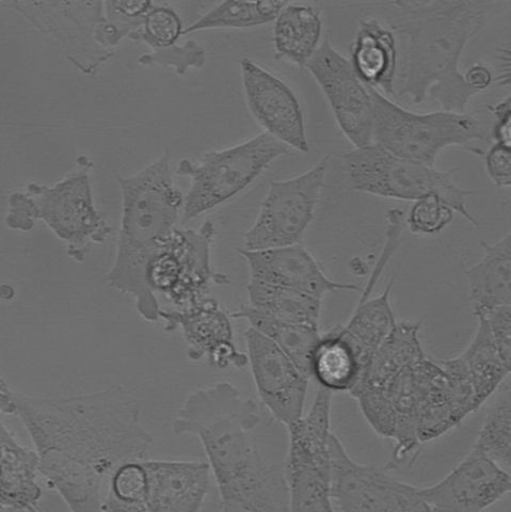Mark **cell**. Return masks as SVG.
<instances>
[{
    "label": "cell",
    "mask_w": 511,
    "mask_h": 512,
    "mask_svg": "<svg viewBox=\"0 0 511 512\" xmlns=\"http://www.w3.org/2000/svg\"><path fill=\"white\" fill-rule=\"evenodd\" d=\"M0 414L24 424L40 475L71 512H103L105 479L122 463L145 457L153 443L138 399L123 387L37 397L14 391L0 376Z\"/></svg>",
    "instance_id": "1"
},
{
    "label": "cell",
    "mask_w": 511,
    "mask_h": 512,
    "mask_svg": "<svg viewBox=\"0 0 511 512\" xmlns=\"http://www.w3.org/2000/svg\"><path fill=\"white\" fill-rule=\"evenodd\" d=\"M259 406L230 382L191 393L173 423L175 435L203 444L221 499V512H289L284 469L254 440Z\"/></svg>",
    "instance_id": "2"
},
{
    "label": "cell",
    "mask_w": 511,
    "mask_h": 512,
    "mask_svg": "<svg viewBox=\"0 0 511 512\" xmlns=\"http://www.w3.org/2000/svg\"><path fill=\"white\" fill-rule=\"evenodd\" d=\"M497 6L487 0H398L381 4L385 22L401 39L402 68L395 96L467 114L475 92L460 71L463 51Z\"/></svg>",
    "instance_id": "3"
},
{
    "label": "cell",
    "mask_w": 511,
    "mask_h": 512,
    "mask_svg": "<svg viewBox=\"0 0 511 512\" xmlns=\"http://www.w3.org/2000/svg\"><path fill=\"white\" fill-rule=\"evenodd\" d=\"M122 216L116 259L106 280L135 301L138 314L149 323L159 319L158 299L147 280L152 256L177 228L184 206L175 186L168 153L136 174L120 176Z\"/></svg>",
    "instance_id": "4"
},
{
    "label": "cell",
    "mask_w": 511,
    "mask_h": 512,
    "mask_svg": "<svg viewBox=\"0 0 511 512\" xmlns=\"http://www.w3.org/2000/svg\"><path fill=\"white\" fill-rule=\"evenodd\" d=\"M93 163L78 156L74 168L54 185L30 183L8 199L6 226L13 231H33L42 221L67 246L72 260L82 263L94 245L113 234L106 217L95 206L91 172Z\"/></svg>",
    "instance_id": "5"
},
{
    "label": "cell",
    "mask_w": 511,
    "mask_h": 512,
    "mask_svg": "<svg viewBox=\"0 0 511 512\" xmlns=\"http://www.w3.org/2000/svg\"><path fill=\"white\" fill-rule=\"evenodd\" d=\"M210 471L200 461H126L109 477L103 512H200Z\"/></svg>",
    "instance_id": "6"
},
{
    "label": "cell",
    "mask_w": 511,
    "mask_h": 512,
    "mask_svg": "<svg viewBox=\"0 0 511 512\" xmlns=\"http://www.w3.org/2000/svg\"><path fill=\"white\" fill-rule=\"evenodd\" d=\"M373 101V143L411 162L435 167L440 153L451 147L485 140L483 122L450 111L418 114L370 88Z\"/></svg>",
    "instance_id": "7"
},
{
    "label": "cell",
    "mask_w": 511,
    "mask_h": 512,
    "mask_svg": "<svg viewBox=\"0 0 511 512\" xmlns=\"http://www.w3.org/2000/svg\"><path fill=\"white\" fill-rule=\"evenodd\" d=\"M283 143L261 133L237 146L204 153L197 162L180 160L177 174L190 186L182 212L187 223L241 194L279 157L290 154Z\"/></svg>",
    "instance_id": "8"
},
{
    "label": "cell",
    "mask_w": 511,
    "mask_h": 512,
    "mask_svg": "<svg viewBox=\"0 0 511 512\" xmlns=\"http://www.w3.org/2000/svg\"><path fill=\"white\" fill-rule=\"evenodd\" d=\"M342 159L351 189L380 198L413 202L436 195L474 227L479 226L468 208V198L472 192L454 181V170L444 172L411 162L376 144L354 149L345 153Z\"/></svg>",
    "instance_id": "9"
},
{
    "label": "cell",
    "mask_w": 511,
    "mask_h": 512,
    "mask_svg": "<svg viewBox=\"0 0 511 512\" xmlns=\"http://www.w3.org/2000/svg\"><path fill=\"white\" fill-rule=\"evenodd\" d=\"M332 393L319 387L310 411L289 428L284 464L289 512H337L331 495Z\"/></svg>",
    "instance_id": "10"
},
{
    "label": "cell",
    "mask_w": 511,
    "mask_h": 512,
    "mask_svg": "<svg viewBox=\"0 0 511 512\" xmlns=\"http://www.w3.org/2000/svg\"><path fill=\"white\" fill-rule=\"evenodd\" d=\"M214 237L212 221L198 230L175 229L148 264L147 280L155 295H163L182 310L209 298L213 284L227 283L228 277L212 268Z\"/></svg>",
    "instance_id": "11"
},
{
    "label": "cell",
    "mask_w": 511,
    "mask_h": 512,
    "mask_svg": "<svg viewBox=\"0 0 511 512\" xmlns=\"http://www.w3.org/2000/svg\"><path fill=\"white\" fill-rule=\"evenodd\" d=\"M331 156L295 178L271 181L253 226L244 235V250L262 251L300 244L321 199Z\"/></svg>",
    "instance_id": "12"
},
{
    "label": "cell",
    "mask_w": 511,
    "mask_h": 512,
    "mask_svg": "<svg viewBox=\"0 0 511 512\" xmlns=\"http://www.w3.org/2000/svg\"><path fill=\"white\" fill-rule=\"evenodd\" d=\"M329 450L331 495L337 512H431L420 488L385 469L355 461L333 434Z\"/></svg>",
    "instance_id": "13"
},
{
    "label": "cell",
    "mask_w": 511,
    "mask_h": 512,
    "mask_svg": "<svg viewBox=\"0 0 511 512\" xmlns=\"http://www.w3.org/2000/svg\"><path fill=\"white\" fill-rule=\"evenodd\" d=\"M42 34L55 39L75 68L93 75L114 53L95 41L104 19L103 2H8Z\"/></svg>",
    "instance_id": "14"
},
{
    "label": "cell",
    "mask_w": 511,
    "mask_h": 512,
    "mask_svg": "<svg viewBox=\"0 0 511 512\" xmlns=\"http://www.w3.org/2000/svg\"><path fill=\"white\" fill-rule=\"evenodd\" d=\"M306 69L322 89L348 141L355 149L372 146L374 118L370 87L361 82L349 59L326 39Z\"/></svg>",
    "instance_id": "15"
},
{
    "label": "cell",
    "mask_w": 511,
    "mask_h": 512,
    "mask_svg": "<svg viewBox=\"0 0 511 512\" xmlns=\"http://www.w3.org/2000/svg\"><path fill=\"white\" fill-rule=\"evenodd\" d=\"M241 71L250 114L264 133L290 150L309 153L305 116L294 90L253 60L242 59Z\"/></svg>",
    "instance_id": "16"
},
{
    "label": "cell",
    "mask_w": 511,
    "mask_h": 512,
    "mask_svg": "<svg viewBox=\"0 0 511 512\" xmlns=\"http://www.w3.org/2000/svg\"><path fill=\"white\" fill-rule=\"evenodd\" d=\"M510 490V473L475 444L438 483L420 488L431 512H484L501 501Z\"/></svg>",
    "instance_id": "17"
},
{
    "label": "cell",
    "mask_w": 511,
    "mask_h": 512,
    "mask_svg": "<svg viewBox=\"0 0 511 512\" xmlns=\"http://www.w3.org/2000/svg\"><path fill=\"white\" fill-rule=\"evenodd\" d=\"M248 362L262 403L286 427L302 418L310 379L259 331L246 332Z\"/></svg>",
    "instance_id": "18"
},
{
    "label": "cell",
    "mask_w": 511,
    "mask_h": 512,
    "mask_svg": "<svg viewBox=\"0 0 511 512\" xmlns=\"http://www.w3.org/2000/svg\"><path fill=\"white\" fill-rule=\"evenodd\" d=\"M159 319L166 331L183 333L191 360H206L218 368L247 365L248 357L234 343L231 320L216 299L206 298L187 309L162 310Z\"/></svg>",
    "instance_id": "19"
},
{
    "label": "cell",
    "mask_w": 511,
    "mask_h": 512,
    "mask_svg": "<svg viewBox=\"0 0 511 512\" xmlns=\"http://www.w3.org/2000/svg\"><path fill=\"white\" fill-rule=\"evenodd\" d=\"M248 263L250 280L276 285L323 300L337 291L359 292L355 284L331 280L301 244L262 250H239Z\"/></svg>",
    "instance_id": "20"
},
{
    "label": "cell",
    "mask_w": 511,
    "mask_h": 512,
    "mask_svg": "<svg viewBox=\"0 0 511 512\" xmlns=\"http://www.w3.org/2000/svg\"><path fill=\"white\" fill-rule=\"evenodd\" d=\"M413 376L417 396L418 439L423 446L441 438L466 418L439 361L426 357L413 366Z\"/></svg>",
    "instance_id": "21"
},
{
    "label": "cell",
    "mask_w": 511,
    "mask_h": 512,
    "mask_svg": "<svg viewBox=\"0 0 511 512\" xmlns=\"http://www.w3.org/2000/svg\"><path fill=\"white\" fill-rule=\"evenodd\" d=\"M349 61L365 86L395 96L399 46L385 22L372 16L360 22Z\"/></svg>",
    "instance_id": "22"
},
{
    "label": "cell",
    "mask_w": 511,
    "mask_h": 512,
    "mask_svg": "<svg viewBox=\"0 0 511 512\" xmlns=\"http://www.w3.org/2000/svg\"><path fill=\"white\" fill-rule=\"evenodd\" d=\"M421 324L396 323L376 350L351 395L385 388L395 377L426 358L420 340Z\"/></svg>",
    "instance_id": "23"
},
{
    "label": "cell",
    "mask_w": 511,
    "mask_h": 512,
    "mask_svg": "<svg viewBox=\"0 0 511 512\" xmlns=\"http://www.w3.org/2000/svg\"><path fill=\"white\" fill-rule=\"evenodd\" d=\"M484 256L467 272L474 314L511 306V236H503L497 243H482Z\"/></svg>",
    "instance_id": "24"
},
{
    "label": "cell",
    "mask_w": 511,
    "mask_h": 512,
    "mask_svg": "<svg viewBox=\"0 0 511 512\" xmlns=\"http://www.w3.org/2000/svg\"><path fill=\"white\" fill-rule=\"evenodd\" d=\"M323 30V15L319 8L310 4L286 3L275 21L276 58L306 68L322 44Z\"/></svg>",
    "instance_id": "25"
},
{
    "label": "cell",
    "mask_w": 511,
    "mask_h": 512,
    "mask_svg": "<svg viewBox=\"0 0 511 512\" xmlns=\"http://www.w3.org/2000/svg\"><path fill=\"white\" fill-rule=\"evenodd\" d=\"M393 283L392 280L386 291L375 298H361L347 324L338 328L353 348L363 372L396 324L390 300Z\"/></svg>",
    "instance_id": "26"
},
{
    "label": "cell",
    "mask_w": 511,
    "mask_h": 512,
    "mask_svg": "<svg viewBox=\"0 0 511 512\" xmlns=\"http://www.w3.org/2000/svg\"><path fill=\"white\" fill-rule=\"evenodd\" d=\"M232 317L246 319L250 328L265 335L294 362L303 375L312 378L313 352L322 336L318 326L281 322L249 306H242Z\"/></svg>",
    "instance_id": "27"
},
{
    "label": "cell",
    "mask_w": 511,
    "mask_h": 512,
    "mask_svg": "<svg viewBox=\"0 0 511 512\" xmlns=\"http://www.w3.org/2000/svg\"><path fill=\"white\" fill-rule=\"evenodd\" d=\"M311 373L319 387L331 393H350L357 386L363 368L338 328L321 336L313 352Z\"/></svg>",
    "instance_id": "28"
},
{
    "label": "cell",
    "mask_w": 511,
    "mask_h": 512,
    "mask_svg": "<svg viewBox=\"0 0 511 512\" xmlns=\"http://www.w3.org/2000/svg\"><path fill=\"white\" fill-rule=\"evenodd\" d=\"M249 307L281 322L318 326L322 301L307 294L250 280Z\"/></svg>",
    "instance_id": "29"
},
{
    "label": "cell",
    "mask_w": 511,
    "mask_h": 512,
    "mask_svg": "<svg viewBox=\"0 0 511 512\" xmlns=\"http://www.w3.org/2000/svg\"><path fill=\"white\" fill-rule=\"evenodd\" d=\"M465 362L481 407L500 388L511 372L499 352L485 319L478 318L473 340L460 355Z\"/></svg>",
    "instance_id": "30"
},
{
    "label": "cell",
    "mask_w": 511,
    "mask_h": 512,
    "mask_svg": "<svg viewBox=\"0 0 511 512\" xmlns=\"http://www.w3.org/2000/svg\"><path fill=\"white\" fill-rule=\"evenodd\" d=\"M287 2H235L227 0L184 29V35L209 29H243L275 22Z\"/></svg>",
    "instance_id": "31"
},
{
    "label": "cell",
    "mask_w": 511,
    "mask_h": 512,
    "mask_svg": "<svg viewBox=\"0 0 511 512\" xmlns=\"http://www.w3.org/2000/svg\"><path fill=\"white\" fill-rule=\"evenodd\" d=\"M475 445L492 461L510 473L511 468V394L504 387L489 409Z\"/></svg>",
    "instance_id": "32"
},
{
    "label": "cell",
    "mask_w": 511,
    "mask_h": 512,
    "mask_svg": "<svg viewBox=\"0 0 511 512\" xmlns=\"http://www.w3.org/2000/svg\"><path fill=\"white\" fill-rule=\"evenodd\" d=\"M152 2H103L104 19L95 29V41L113 52L125 38L132 40L152 9Z\"/></svg>",
    "instance_id": "33"
},
{
    "label": "cell",
    "mask_w": 511,
    "mask_h": 512,
    "mask_svg": "<svg viewBox=\"0 0 511 512\" xmlns=\"http://www.w3.org/2000/svg\"><path fill=\"white\" fill-rule=\"evenodd\" d=\"M184 35L181 16L174 9L154 4L132 41L151 47L152 51L166 50Z\"/></svg>",
    "instance_id": "34"
},
{
    "label": "cell",
    "mask_w": 511,
    "mask_h": 512,
    "mask_svg": "<svg viewBox=\"0 0 511 512\" xmlns=\"http://www.w3.org/2000/svg\"><path fill=\"white\" fill-rule=\"evenodd\" d=\"M455 211L449 203L436 195L415 201L406 215V227L418 235H436L449 227Z\"/></svg>",
    "instance_id": "35"
},
{
    "label": "cell",
    "mask_w": 511,
    "mask_h": 512,
    "mask_svg": "<svg viewBox=\"0 0 511 512\" xmlns=\"http://www.w3.org/2000/svg\"><path fill=\"white\" fill-rule=\"evenodd\" d=\"M206 59L204 48L195 41L184 45H173L166 50L152 51L138 58L145 67L172 68L179 75H185L191 68L201 69Z\"/></svg>",
    "instance_id": "36"
},
{
    "label": "cell",
    "mask_w": 511,
    "mask_h": 512,
    "mask_svg": "<svg viewBox=\"0 0 511 512\" xmlns=\"http://www.w3.org/2000/svg\"><path fill=\"white\" fill-rule=\"evenodd\" d=\"M29 448L21 445L11 434L0 414V486L5 479L24 461Z\"/></svg>",
    "instance_id": "37"
},
{
    "label": "cell",
    "mask_w": 511,
    "mask_h": 512,
    "mask_svg": "<svg viewBox=\"0 0 511 512\" xmlns=\"http://www.w3.org/2000/svg\"><path fill=\"white\" fill-rule=\"evenodd\" d=\"M504 363L511 368V306L494 309L484 316Z\"/></svg>",
    "instance_id": "38"
},
{
    "label": "cell",
    "mask_w": 511,
    "mask_h": 512,
    "mask_svg": "<svg viewBox=\"0 0 511 512\" xmlns=\"http://www.w3.org/2000/svg\"><path fill=\"white\" fill-rule=\"evenodd\" d=\"M486 170L491 182L500 188L511 185V147L493 143L486 154Z\"/></svg>",
    "instance_id": "39"
},
{
    "label": "cell",
    "mask_w": 511,
    "mask_h": 512,
    "mask_svg": "<svg viewBox=\"0 0 511 512\" xmlns=\"http://www.w3.org/2000/svg\"><path fill=\"white\" fill-rule=\"evenodd\" d=\"M494 123L491 137L494 143L511 147V99L510 95L490 108Z\"/></svg>",
    "instance_id": "40"
},
{
    "label": "cell",
    "mask_w": 511,
    "mask_h": 512,
    "mask_svg": "<svg viewBox=\"0 0 511 512\" xmlns=\"http://www.w3.org/2000/svg\"><path fill=\"white\" fill-rule=\"evenodd\" d=\"M466 83L478 94L488 90L494 83L492 70L483 63H475L465 74Z\"/></svg>",
    "instance_id": "41"
}]
</instances>
